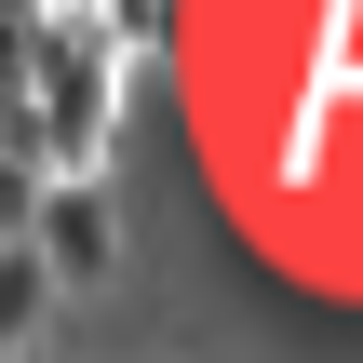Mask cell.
Returning a JSON list of instances; mask_svg holds the SVG:
<instances>
[{
	"mask_svg": "<svg viewBox=\"0 0 363 363\" xmlns=\"http://www.w3.org/2000/svg\"><path fill=\"white\" fill-rule=\"evenodd\" d=\"M27 94H13V189H81L108 162V40L27 13Z\"/></svg>",
	"mask_w": 363,
	"mask_h": 363,
	"instance_id": "1",
	"label": "cell"
},
{
	"mask_svg": "<svg viewBox=\"0 0 363 363\" xmlns=\"http://www.w3.org/2000/svg\"><path fill=\"white\" fill-rule=\"evenodd\" d=\"M13 229L54 256V283H108V256H121V216H108V175H81V189H13Z\"/></svg>",
	"mask_w": 363,
	"mask_h": 363,
	"instance_id": "2",
	"label": "cell"
},
{
	"mask_svg": "<svg viewBox=\"0 0 363 363\" xmlns=\"http://www.w3.org/2000/svg\"><path fill=\"white\" fill-rule=\"evenodd\" d=\"M40 310H54V256L13 229V269H0V323H13V337H40Z\"/></svg>",
	"mask_w": 363,
	"mask_h": 363,
	"instance_id": "3",
	"label": "cell"
}]
</instances>
